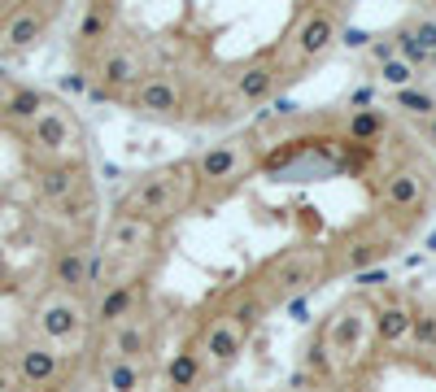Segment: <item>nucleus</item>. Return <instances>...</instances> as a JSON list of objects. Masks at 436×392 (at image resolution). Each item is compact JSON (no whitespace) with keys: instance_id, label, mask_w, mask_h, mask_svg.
I'll return each mask as SVG.
<instances>
[{"instance_id":"a878e982","label":"nucleus","mask_w":436,"mask_h":392,"mask_svg":"<svg viewBox=\"0 0 436 392\" xmlns=\"http://www.w3.org/2000/svg\"><path fill=\"white\" fill-rule=\"evenodd\" d=\"M358 331H363V323H358L353 319V314H341V319H336V327H331V340H336V345H353V340H358Z\"/></svg>"},{"instance_id":"4be33fe9","label":"nucleus","mask_w":436,"mask_h":392,"mask_svg":"<svg viewBox=\"0 0 436 392\" xmlns=\"http://www.w3.org/2000/svg\"><path fill=\"white\" fill-rule=\"evenodd\" d=\"M410 340H415L419 349H436V314H419V319L410 323Z\"/></svg>"},{"instance_id":"dca6fc26","label":"nucleus","mask_w":436,"mask_h":392,"mask_svg":"<svg viewBox=\"0 0 436 392\" xmlns=\"http://www.w3.org/2000/svg\"><path fill=\"white\" fill-rule=\"evenodd\" d=\"M40 31H44V13H13L9 26H5V44L22 48V44H31Z\"/></svg>"},{"instance_id":"f257e3e1","label":"nucleus","mask_w":436,"mask_h":392,"mask_svg":"<svg viewBox=\"0 0 436 392\" xmlns=\"http://www.w3.org/2000/svg\"><path fill=\"white\" fill-rule=\"evenodd\" d=\"M175 205H179V179H175V170H162V174H148L140 188L122 201V214L153 222L158 214H170Z\"/></svg>"},{"instance_id":"c756f323","label":"nucleus","mask_w":436,"mask_h":392,"mask_svg":"<svg viewBox=\"0 0 436 392\" xmlns=\"http://www.w3.org/2000/svg\"><path fill=\"white\" fill-rule=\"evenodd\" d=\"M0 392H9V375L5 371H0Z\"/></svg>"},{"instance_id":"1a4fd4ad","label":"nucleus","mask_w":436,"mask_h":392,"mask_svg":"<svg viewBox=\"0 0 436 392\" xmlns=\"http://www.w3.org/2000/svg\"><path fill=\"white\" fill-rule=\"evenodd\" d=\"M384 196H389L393 209H419L423 196H428V183L415 174V170H397L389 179V188H384Z\"/></svg>"},{"instance_id":"9d476101","label":"nucleus","mask_w":436,"mask_h":392,"mask_svg":"<svg viewBox=\"0 0 436 392\" xmlns=\"http://www.w3.org/2000/svg\"><path fill=\"white\" fill-rule=\"evenodd\" d=\"M153 235V222L148 218H118L114 231H110V253H126V249H144Z\"/></svg>"},{"instance_id":"412c9836","label":"nucleus","mask_w":436,"mask_h":392,"mask_svg":"<svg viewBox=\"0 0 436 392\" xmlns=\"http://www.w3.org/2000/svg\"><path fill=\"white\" fill-rule=\"evenodd\" d=\"M110 388L114 392H136L140 388V371H136L131 362H114L110 366Z\"/></svg>"},{"instance_id":"6e6552de","label":"nucleus","mask_w":436,"mask_h":392,"mask_svg":"<svg viewBox=\"0 0 436 392\" xmlns=\"http://www.w3.org/2000/svg\"><path fill=\"white\" fill-rule=\"evenodd\" d=\"M331 40H336V22H331L327 13H310L301 22V31H297V52L301 57H319Z\"/></svg>"},{"instance_id":"393cba45","label":"nucleus","mask_w":436,"mask_h":392,"mask_svg":"<svg viewBox=\"0 0 436 392\" xmlns=\"http://www.w3.org/2000/svg\"><path fill=\"white\" fill-rule=\"evenodd\" d=\"M379 74H384V83H393V88H401V92L410 88V78H415V70H410V66H406L401 57L384 61V70H379Z\"/></svg>"},{"instance_id":"a211bd4d","label":"nucleus","mask_w":436,"mask_h":392,"mask_svg":"<svg viewBox=\"0 0 436 392\" xmlns=\"http://www.w3.org/2000/svg\"><path fill=\"white\" fill-rule=\"evenodd\" d=\"M379 131H384V114H379V109H353V118H349V140L371 144Z\"/></svg>"},{"instance_id":"bb28decb","label":"nucleus","mask_w":436,"mask_h":392,"mask_svg":"<svg viewBox=\"0 0 436 392\" xmlns=\"http://www.w3.org/2000/svg\"><path fill=\"white\" fill-rule=\"evenodd\" d=\"M397 100H401V109H410V114H432V109H436V105H432V96H423V92H410V88H406Z\"/></svg>"},{"instance_id":"0eeeda50","label":"nucleus","mask_w":436,"mask_h":392,"mask_svg":"<svg viewBox=\"0 0 436 392\" xmlns=\"http://www.w3.org/2000/svg\"><path fill=\"white\" fill-rule=\"evenodd\" d=\"M240 345H244V331L232 323V319H223V323H214L210 331H205V357L210 362H232L236 353H240Z\"/></svg>"},{"instance_id":"2eb2a0df","label":"nucleus","mask_w":436,"mask_h":392,"mask_svg":"<svg viewBox=\"0 0 436 392\" xmlns=\"http://www.w3.org/2000/svg\"><path fill=\"white\" fill-rule=\"evenodd\" d=\"M314 271H319V257L314 253H297V257H288L284 261V271H279V287H301V283H310L314 279Z\"/></svg>"},{"instance_id":"f3484780","label":"nucleus","mask_w":436,"mask_h":392,"mask_svg":"<svg viewBox=\"0 0 436 392\" xmlns=\"http://www.w3.org/2000/svg\"><path fill=\"white\" fill-rule=\"evenodd\" d=\"M271 92V70L266 66H253L236 78V100H262Z\"/></svg>"},{"instance_id":"f03ea898","label":"nucleus","mask_w":436,"mask_h":392,"mask_svg":"<svg viewBox=\"0 0 436 392\" xmlns=\"http://www.w3.org/2000/svg\"><path fill=\"white\" fill-rule=\"evenodd\" d=\"M249 166V153L240 144H214L196 157V174L205 183H223V179H236L240 170Z\"/></svg>"},{"instance_id":"20e7f679","label":"nucleus","mask_w":436,"mask_h":392,"mask_svg":"<svg viewBox=\"0 0 436 392\" xmlns=\"http://www.w3.org/2000/svg\"><path fill=\"white\" fill-rule=\"evenodd\" d=\"M136 105H140L144 114H175L179 109V83L166 78V74L144 78V83L136 88Z\"/></svg>"},{"instance_id":"473e14b6","label":"nucleus","mask_w":436,"mask_h":392,"mask_svg":"<svg viewBox=\"0 0 436 392\" xmlns=\"http://www.w3.org/2000/svg\"><path fill=\"white\" fill-rule=\"evenodd\" d=\"M432 61H436V52H432Z\"/></svg>"},{"instance_id":"5701e85b","label":"nucleus","mask_w":436,"mask_h":392,"mask_svg":"<svg viewBox=\"0 0 436 392\" xmlns=\"http://www.w3.org/2000/svg\"><path fill=\"white\" fill-rule=\"evenodd\" d=\"M397 52H401V61H406L410 70H415V66H423V61H432L428 52L419 48V40L410 35V31H401V35H397Z\"/></svg>"},{"instance_id":"aec40b11","label":"nucleus","mask_w":436,"mask_h":392,"mask_svg":"<svg viewBox=\"0 0 436 392\" xmlns=\"http://www.w3.org/2000/svg\"><path fill=\"white\" fill-rule=\"evenodd\" d=\"M166 375H170L175 388H192V384H196V353H179V357L170 362Z\"/></svg>"},{"instance_id":"ddd939ff","label":"nucleus","mask_w":436,"mask_h":392,"mask_svg":"<svg viewBox=\"0 0 436 392\" xmlns=\"http://www.w3.org/2000/svg\"><path fill=\"white\" fill-rule=\"evenodd\" d=\"M144 345H148V335H144V327H140L136 319L118 323V331H114V349H118V362H136V357L144 353Z\"/></svg>"},{"instance_id":"9b49d317","label":"nucleus","mask_w":436,"mask_h":392,"mask_svg":"<svg viewBox=\"0 0 436 392\" xmlns=\"http://www.w3.org/2000/svg\"><path fill=\"white\" fill-rule=\"evenodd\" d=\"M88 266H92V257H83L79 249H61L57 261H53V283L57 287H83L88 283Z\"/></svg>"},{"instance_id":"cd10ccee","label":"nucleus","mask_w":436,"mask_h":392,"mask_svg":"<svg viewBox=\"0 0 436 392\" xmlns=\"http://www.w3.org/2000/svg\"><path fill=\"white\" fill-rule=\"evenodd\" d=\"M410 35L419 40V48L428 52V57L436 52V22H419V26H415V31H410Z\"/></svg>"},{"instance_id":"6ab92c4d","label":"nucleus","mask_w":436,"mask_h":392,"mask_svg":"<svg viewBox=\"0 0 436 392\" xmlns=\"http://www.w3.org/2000/svg\"><path fill=\"white\" fill-rule=\"evenodd\" d=\"M136 74H140V61L131 57V52H118V57H110L105 66H100V78H105V83H114V88H126Z\"/></svg>"},{"instance_id":"2f4dec72","label":"nucleus","mask_w":436,"mask_h":392,"mask_svg":"<svg viewBox=\"0 0 436 392\" xmlns=\"http://www.w3.org/2000/svg\"><path fill=\"white\" fill-rule=\"evenodd\" d=\"M428 131H432V140H436V118H432V122H428Z\"/></svg>"},{"instance_id":"39448f33","label":"nucleus","mask_w":436,"mask_h":392,"mask_svg":"<svg viewBox=\"0 0 436 392\" xmlns=\"http://www.w3.org/2000/svg\"><path fill=\"white\" fill-rule=\"evenodd\" d=\"M31 140H35V148H44V153H61V148L70 144V118H66L61 109H44V114L31 122Z\"/></svg>"},{"instance_id":"7c9ffc66","label":"nucleus","mask_w":436,"mask_h":392,"mask_svg":"<svg viewBox=\"0 0 436 392\" xmlns=\"http://www.w3.org/2000/svg\"><path fill=\"white\" fill-rule=\"evenodd\" d=\"M44 392H74V388H44Z\"/></svg>"},{"instance_id":"c85d7f7f","label":"nucleus","mask_w":436,"mask_h":392,"mask_svg":"<svg viewBox=\"0 0 436 392\" xmlns=\"http://www.w3.org/2000/svg\"><path fill=\"white\" fill-rule=\"evenodd\" d=\"M371 257H375V249H371V244H363V249H353V253H349V266H363V261H371Z\"/></svg>"},{"instance_id":"b1692460","label":"nucleus","mask_w":436,"mask_h":392,"mask_svg":"<svg viewBox=\"0 0 436 392\" xmlns=\"http://www.w3.org/2000/svg\"><path fill=\"white\" fill-rule=\"evenodd\" d=\"M105 31H110V9H88L83 22H79V35L96 40V35H105Z\"/></svg>"},{"instance_id":"7ed1b4c3","label":"nucleus","mask_w":436,"mask_h":392,"mask_svg":"<svg viewBox=\"0 0 436 392\" xmlns=\"http://www.w3.org/2000/svg\"><path fill=\"white\" fill-rule=\"evenodd\" d=\"M35 327L48 340H70L74 331H79V305H74L70 297H48L35 309Z\"/></svg>"},{"instance_id":"f8f14e48","label":"nucleus","mask_w":436,"mask_h":392,"mask_svg":"<svg viewBox=\"0 0 436 392\" xmlns=\"http://www.w3.org/2000/svg\"><path fill=\"white\" fill-rule=\"evenodd\" d=\"M18 375L27 379V384H53L57 379V353H48V349H22Z\"/></svg>"},{"instance_id":"4468645a","label":"nucleus","mask_w":436,"mask_h":392,"mask_svg":"<svg viewBox=\"0 0 436 392\" xmlns=\"http://www.w3.org/2000/svg\"><path fill=\"white\" fill-rule=\"evenodd\" d=\"M410 323H415V319H410L401 305H389V309H379L375 331H379L384 345H397V340H406V335H410Z\"/></svg>"},{"instance_id":"423d86ee","label":"nucleus","mask_w":436,"mask_h":392,"mask_svg":"<svg viewBox=\"0 0 436 392\" xmlns=\"http://www.w3.org/2000/svg\"><path fill=\"white\" fill-rule=\"evenodd\" d=\"M136 301H140V287H136V283L110 287V292L100 297V305H96V323H105V327L126 323V319H131V309H136Z\"/></svg>"}]
</instances>
